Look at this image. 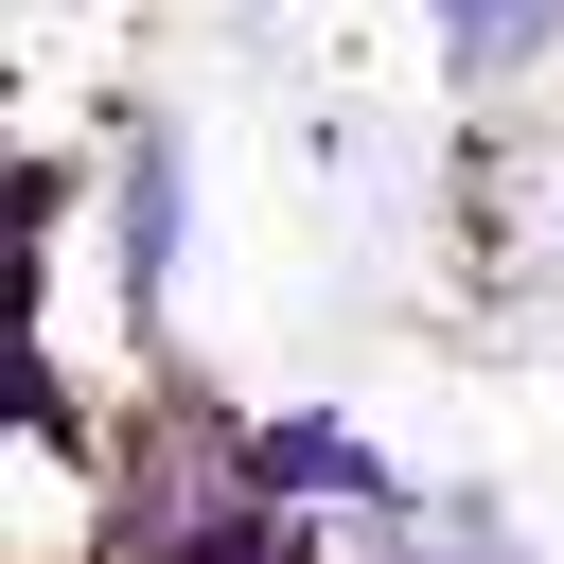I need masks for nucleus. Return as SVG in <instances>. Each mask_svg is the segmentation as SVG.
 <instances>
[{"label": "nucleus", "instance_id": "obj_1", "mask_svg": "<svg viewBox=\"0 0 564 564\" xmlns=\"http://www.w3.org/2000/svg\"><path fill=\"white\" fill-rule=\"evenodd\" d=\"M229 441H247V476H264L282 511H352V529H405V511H423V494H405V458H388V441H352V405H247Z\"/></svg>", "mask_w": 564, "mask_h": 564}, {"label": "nucleus", "instance_id": "obj_2", "mask_svg": "<svg viewBox=\"0 0 564 564\" xmlns=\"http://www.w3.org/2000/svg\"><path fill=\"white\" fill-rule=\"evenodd\" d=\"M176 264H194V141L141 106V123H106V282L159 317V300H176Z\"/></svg>", "mask_w": 564, "mask_h": 564}, {"label": "nucleus", "instance_id": "obj_3", "mask_svg": "<svg viewBox=\"0 0 564 564\" xmlns=\"http://www.w3.org/2000/svg\"><path fill=\"white\" fill-rule=\"evenodd\" d=\"M423 35H441L458 88H511L529 53H564V0H423Z\"/></svg>", "mask_w": 564, "mask_h": 564}]
</instances>
